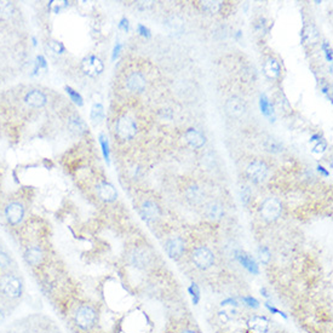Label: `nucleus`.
<instances>
[{
    "label": "nucleus",
    "instance_id": "obj_1",
    "mask_svg": "<svg viewBox=\"0 0 333 333\" xmlns=\"http://www.w3.org/2000/svg\"><path fill=\"white\" fill-rule=\"evenodd\" d=\"M0 294L10 300L21 298L23 294V284L16 275L6 274L0 277Z\"/></svg>",
    "mask_w": 333,
    "mask_h": 333
},
{
    "label": "nucleus",
    "instance_id": "obj_2",
    "mask_svg": "<svg viewBox=\"0 0 333 333\" xmlns=\"http://www.w3.org/2000/svg\"><path fill=\"white\" fill-rule=\"evenodd\" d=\"M75 325L82 331H89L95 326L97 321V313L90 305H81L78 308L74 315Z\"/></svg>",
    "mask_w": 333,
    "mask_h": 333
},
{
    "label": "nucleus",
    "instance_id": "obj_3",
    "mask_svg": "<svg viewBox=\"0 0 333 333\" xmlns=\"http://www.w3.org/2000/svg\"><path fill=\"white\" fill-rule=\"evenodd\" d=\"M260 214L265 221H276L281 215V202L275 197H268L260 206Z\"/></svg>",
    "mask_w": 333,
    "mask_h": 333
},
{
    "label": "nucleus",
    "instance_id": "obj_4",
    "mask_svg": "<svg viewBox=\"0 0 333 333\" xmlns=\"http://www.w3.org/2000/svg\"><path fill=\"white\" fill-rule=\"evenodd\" d=\"M115 130H117V135L119 138L127 141V139H131L136 135L137 126L136 122L131 118L124 115V117H120L119 120L117 121Z\"/></svg>",
    "mask_w": 333,
    "mask_h": 333
},
{
    "label": "nucleus",
    "instance_id": "obj_5",
    "mask_svg": "<svg viewBox=\"0 0 333 333\" xmlns=\"http://www.w3.org/2000/svg\"><path fill=\"white\" fill-rule=\"evenodd\" d=\"M247 177L251 179L254 183H262L268 176V166L265 162L259 161V160H255L249 165L246 170Z\"/></svg>",
    "mask_w": 333,
    "mask_h": 333
},
{
    "label": "nucleus",
    "instance_id": "obj_6",
    "mask_svg": "<svg viewBox=\"0 0 333 333\" xmlns=\"http://www.w3.org/2000/svg\"><path fill=\"white\" fill-rule=\"evenodd\" d=\"M193 262L199 269H209L215 262V256L206 247H199L193 254Z\"/></svg>",
    "mask_w": 333,
    "mask_h": 333
},
{
    "label": "nucleus",
    "instance_id": "obj_7",
    "mask_svg": "<svg viewBox=\"0 0 333 333\" xmlns=\"http://www.w3.org/2000/svg\"><path fill=\"white\" fill-rule=\"evenodd\" d=\"M81 69L85 74L89 77H97L103 72L104 66L103 62L96 56H89L85 57L81 62Z\"/></svg>",
    "mask_w": 333,
    "mask_h": 333
},
{
    "label": "nucleus",
    "instance_id": "obj_8",
    "mask_svg": "<svg viewBox=\"0 0 333 333\" xmlns=\"http://www.w3.org/2000/svg\"><path fill=\"white\" fill-rule=\"evenodd\" d=\"M5 217L11 225H17L24 217V207L20 202H11L5 209Z\"/></svg>",
    "mask_w": 333,
    "mask_h": 333
},
{
    "label": "nucleus",
    "instance_id": "obj_9",
    "mask_svg": "<svg viewBox=\"0 0 333 333\" xmlns=\"http://www.w3.org/2000/svg\"><path fill=\"white\" fill-rule=\"evenodd\" d=\"M225 111L232 118H240L246 112V104L239 97H233L225 103Z\"/></svg>",
    "mask_w": 333,
    "mask_h": 333
},
{
    "label": "nucleus",
    "instance_id": "obj_10",
    "mask_svg": "<svg viewBox=\"0 0 333 333\" xmlns=\"http://www.w3.org/2000/svg\"><path fill=\"white\" fill-rule=\"evenodd\" d=\"M141 215L143 217L144 221L147 222H155L159 219L160 217V209L155 202L153 201H146L143 202L141 207Z\"/></svg>",
    "mask_w": 333,
    "mask_h": 333
},
{
    "label": "nucleus",
    "instance_id": "obj_11",
    "mask_svg": "<svg viewBox=\"0 0 333 333\" xmlns=\"http://www.w3.org/2000/svg\"><path fill=\"white\" fill-rule=\"evenodd\" d=\"M184 242L181 237H174L166 242V252L172 259H178L183 255Z\"/></svg>",
    "mask_w": 333,
    "mask_h": 333
},
{
    "label": "nucleus",
    "instance_id": "obj_12",
    "mask_svg": "<svg viewBox=\"0 0 333 333\" xmlns=\"http://www.w3.org/2000/svg\"><path fill=\"white\" fill-rule=\"evenodd\" d=\"M97 193H98V196L103 201L107 202L115 201L118 197V193L115 188L111 183H107V182H101L97 185Z\"/></svg>",
    "mask_w": 333,
    "mask_h": 333
},
{
    "label": "nucleus",
    "instance_id": "obj_13",
    "mask_svg": "<svg viewBox=\"0 0 333 333\" xmlns=\"http://www.w3.org/2000/svg\"><path fill=\"white\" fill-rule=\"evenodd\" d=\"M185 141L188 142L190 147L193 148H201L205 144V137L201 132H199L195 129H188L185 131Z\"/></svg>",
    "mask_w": 333,
    "mask_h": 333
},
{
    "label": "nucleus",
    "instance_id": "obj_14",
    "mask_svg": "<svg viewBox=\"0 0 333 333\" xmlns=\"http://www.w3.org/2000/svg\"><path fill=\"white\" fill-rule=\"evenodd\" d=\"M127 87L134 92H142L146 87V79L139 72H134L127 78Z\"/></svg>",
    "mask_w": 333,
    "mask_h": 333
},
{
    "label": "nucleus",
    "instance_id": "obj_15",
    "mask_svg": "<svg viewBox=\"0 0 333 333\" xmlns=\"http://www.w3.org/2000/svg\"><path fill=\"white\" fill-rule=\"evenodd\" d=\"M24 259L32 267H39L42 263V259H44V254H42L41 249H39V247H29V249H27L26 254H24Z\"/></svg>",
    "mask_w": 333,
    "mask_h": 333
},
{
    "label": "nucleus",
    "instance_id": "obj_16",
    "mask_svg": "<svg viewBox=\"0 0 333 333\" xmlns=\"http://www.w3.org/2000/svg\"><path fill=\"white\" fill-rule=\"evenodd\" d=\"M235 258L239 260V262L241 263L250 273H252V274H258L259 273L258 265H257L256 260L252 258V257H250L247 254H245V252L236 251L235 252Z\"/></svg>",
    "mask_w": 333,
    "mask_h": 333
},
{
    "label": "nucleus",
    "instance_id": "obj_17",
    "mask_svg": "<svg viewBox=\"0 0 333 333\" xmlns=\"http://www.w3.org/2000/svg\"><path fill=\"white\" fill-rule=\"evenodd\" d=\"M24 101H26L28 106L34 107V108H40V107L45 106V103H46V96L39 90H33V91L27 94Z\"/></svg>",
    "mask_w": 333,
    "mask_h": 333
},
{
    "label": "nucleus",
    "instance_id": "obj_18",
    "mask_svg": "<svg viewBox=\"0 0 333 333\" xmlns=\"http://www.w3.org/2000/svg\"><path fill=\"white\" fill-rule=\"evenodd\" d=\"M249 327L257 333H267L269 321L263 316H254L249 320Z\"/></svg>",
    "mask_w": 333,
    "mask_h": 333
},
{
    "label": "nucleus",
    "instance_id": "obj_19",
    "mask_svg": "<svg viewBox=\"0 0 333 333\" xmlns=\"http://www.w3.org/2000/svg\"><path fill=\"white\" fill-rule=\"evenodd\" d=\"M223 215H224V210L218 202H211L206 206V216L212 221H219Z\"/></svg>",
    "mask_w": 333,
    "mask_h": 333
},
{
    "label": "nucleus",
    "instance_id": "obj_20",
    "mask_svg": "<svg viewBox=\"0 0 333 333\" xmlns=\"http://www.w3.org/2000/svg\"><path fill=\"white\" fill-rule=\"evenodd\" d=\"M69 129L75 135H82L87 131V126L80 118H72L68 124Z\"/></svg>",
    "mask_w": 333,
    "mask_h": 333
},
{
    "label": "nucleus",
    "instance_id": "obj_21",
    "mask_svg": "<svg viewBox=\"0 0 333 333\" xmlns=\"http://www.w3.org/2000/svg\"><path fill=\"white\" fill-rule=\"evenodd\" d=\"M202 197H204V193H202V190L200 189L197 185H193V187L188 188L187 199L189 200L190 202H193V204H197V202L201 201Z\"/></svg>",
    "mask_w": 333,
    "mask_h": 333
},
{
    "label": "nucleus",
    "instance_id": "obj_22",
    "mask_svg": "<svg viewBox=\"0 0 333 333\" xmlns=\"http://www.w3.org/2000/svg\"><path fill=\"white\" fill-rule=\"evenodd\" d=\"M264 73L269 78H276L280 74V64L275 59H268L264 64Z\"/></svg>",
    "mask_w": 333,
    "mask_h": 333
},
{
    "label": "nucleus",
    "instance_id": "obj_23",
    "mask_svg": "<svg viewBox=\"0 0 333 333\" xmlns=\"http://www.w3.org/2000/svg\"><path fill=\"white\" fill-rule=\"evenodd\" d=\"M148 260L149 256L144 250H136L134 256H132V262L136 267H144V265L148 264Z\"/></svg>",
    "mask_w": 333,
    "mask_h": 333
},
{
    "label": "nucleus",
    "instance_id": "obj_24",
    "mask_svg": "<svg viewBox=\"0 0 333 333\" xmlns=\"http://www.w3.org/2000/svg\"><path fill=\"white\" fill-rule=\"evenodd\" d=\"M104 118V108L101 103L94 104L91 109V120L94 121V124H98L103 120Z\"/></svg>",
    "mask_w": 333,
    "mask_h": 333
},
{
    "label": "nucleus",
    "instance_id": "obj_25",
    "mask_svg": "<svg viewBox=\"0 0 333 333\" xmlns=\"http://www.w3.org/2000/svg\"><path fill=\"white\" fill-rule=\"evenodd\" d=\"M264 148L268 150V152L272 153H280L282 150V144L280 143L279 141L274 138H269L265 141L264 143Z\"/></svg>",
    "mask_w": 333,
    "mask_h": 333
},
{
    "label": "nucleus",
    "instance_id": "obj_26",
    "mask_svg": "<svg viewBox=\"0 0 333 333\" xmlns=\"http://www.w3.org/2000/svg\"><path fill=\"white\" fill-rule=\"evenodd\" d=\"M221 7V2L218 1H205L202 2V9L209 14H216Z\"/></svg>",
    "mask_w": 333,
    "mask_h": 333
},
{
    "label": "nucleus",
    "instance_id": "obj_27",
    "mask_svg": "<svg viewBox=\"0 0 333 333\" xmlns=\"http://www.w3.org/2000/svg\"><path fill=\"white\" fill-rule=\"evenodd\" d=\"M66 91H67V94L69 95V97H71V99L74 102L75 104H78V106H82L84 101H82V97L80 96L79 94H78V91H75V90H73L72 87H69V86H66Z\"/></svg>",
    "mask_w": 333,
    "mask_h": 333
},
{
    "label": "nucleus",
    "instance_id": "obj_28",
    "mask_svg": "<svg viewBox=\"0 0 333 333\" xmlns=\"http://www.w3.org/2000/svg\"><path fill=\"white\" fill-rule=\"evenodd\" d=\"M99 143H101L102 152H103V157L106 159L107 162H109V144H108V138H107L104 135L99 136Z\"/></svg>",
    "mask_w": 333,
    "mask_h": 333
},
{
    "label": "nucleus",
    "instance_id": "obj_29",
    "mask_svg": "<svg viewBox=\"0 0 333 333\" xmlns=\"http://www.w3.org/2000/svg\"><path fill=\"white\" fill-rule=\"evenodd\" d=\"M11 267V259L9 255L0 250V270H6Z\"/></svg>",
    "mask_w": 333,
    "mask_h": 333
},
{
    "label": "nucleus",
    "instance_id": "obj_30",
    "mask_svg": "<svg viewBox=\"0 0 333 333\" xmlns=\"http://www.w3.org/2000/svg\"><path fill=\"white\" fill-rule=\"evenodd\" d=\"M259 104H260V109H262V112L264 113L265 115H269V114H272V112H273V107H272V104H270V102L268 101V98H267V97L264 96V95H263V96L260 97Z\"/></svg>",
    "mask_w": 333,
    "mask_h": 333
},
{
    "label": "nucleus",
    "instance_id": "obj_31",
    "mask_svg": "<svg viewBox=\"0 0 333 333\" xmlns=\"http://www.w3.org/2000/svg\"><path fill=\"white\" fill-rule=\"evenodd\" d=\"M189 294L190 296H192L193 303H194V304H197V302H199L200 299V291L196 284H192V286L189 287Z\"/></svg>",
    "mask_w": 333,
    "mask_h": 333
},
{
    "label": "nucleus",
    "instance_id": "obj_32",
    "mask_svg": "<svg viewBox=\"0 0 333 333\" xmlns=\"http://www.w3.org/2000/svg\"><path fill=\"white\" fill-rule=\"evenodd\" d=\"M258 255H259V259L262 260V263H264V264L269 263L270 257L272 256H270V252L267 247H264V246L260 247V249L258 250Z\"/></svg>",
    "mask_w": 333,
    "mask_h": 333
},
{
    "label": "nucleus",
    "instance_id": "obj_33",
    "mask_svg": "<svg viewBox=\"0 0 333 333\" xmlns=\"http://www.w3.org/2000/svg\"><path fill=\"white\" fill-rule=\"evenodd\" d=\"M250 196H251V190H250L249 187H246V185H244V187L241 188V200L244 204H247L250 200Z\"/></svg>",
    "mask_w": 333,
    "mask_h": 333
},
{
    "label": "nucleus",
    "instance_id": "obj_34",
    "mask_svg": "<svg viewBox=\"0 0 333 333\" xmlns=\"http://www.w3.org/2000/svg\"><path fill=\"white\" fill-rule=\"evenodd\" d=\"M242 299H244V302L246 303V304L249 305V307L255 308V309L259 307L258 302H257V300L255 299V298H252V297H244V298H242Z\"/></svg>",
    "mask_w": 333,
    "mask_h": 333
},
{
    "label": "nucleus",
    "instance_id": "obj_35",
    "mask_svg": "<svg viewBox=\"0 0 333 333\" xmlns=\"http://www.w3.org/2000/svg\"><path fill=\"white\" fill-rule=\"evenodd\" d=\"M47 67V63H46V59H44V56H38L37 57V67H36V72L38 69L40 68H46Z\"/></svg>",
    "mask_w": 333,
    "mask_h": 333
},
{
    "label": "nucleus",
    "instance_id": "obj_36",
    "mask_svg": "<svg viewBox=\"0 0 333 333\" xmlns=\"http://www.w3.org/2000/svg\"><path fill=\"white\" fill-rule=\"evenodd\" d=\"M52 49H54V51L57 52V54H62V52L64 51V46L62 45V42L59 41L52 42Z\"/></svg>",
    "mask_w": 333,
    "mask_h": 333
},
{
    "label": "nucleus",
    "instance_id": "obj_37",
    "mask_svg": "<svg viewBox=\"0 0 333 333\" xmlns=\"http://www.w3.org/2000/svg\"><path fill=\"white\" fill-rule=\"evenodd\" d=\"M138 32H139V34H141L142 37L150 38V32H149V29L147 28V27H144L143 24H138Z\"/></svg>",
    "mask_w": 333,
    "mask_h": 333
},
{
    "label": "nucleus",
    "instance_id": "obj_38",
    "mask_svg": "<svg viewBox=\"0 0 333 333\" xmlns=\"http://www.w3.org/2000/svg\"><path fill=\"white\" fill-rule=\"evenodd\" d=\"M326 147H327L326 142H325V141L319 142V143H317L316 146H315L314 153H322V152H325V149H326Z\"/></svg>",
    "mask_w": 333,
    "mask_h": 333
},
{
    "label": "nucleus",
    "instance_id": "obj_39",
    "mask_svg": "<svg viewBox=\"0 0 333 333\" xmlns=\"http://www.w3.org/2000/svg\"><path fill=\"white\" fill-rule=\"evenodd\" d=\"M119 28L124 29L125 32L129 31V20L127 19H122L119 23Z\"/></svg>",
    "mask_w": 333,
    "mask_h": 333
},
{
    "label": "nucleus",
    "instance_id": "obj_40",
    "mask_svg": "<svg viewBox=\"0 0 333 333\" xmlns=\"http://www.w3.org/2000/svg\"><path fill=\"white\" fill-rule=\"evenodd\" d=\"M120 49H121V45H120V44H117V45H115L114 52H113V59H117V56H118V55H119Z\"/></svg>",
    "mask_w": 333,
    "mask_h": 333
},
{
    "label": "nucleus",
    "instance_id": "obj_41",
    "mask_svg": "<svg viewBox=\"0 0 333 333\" xmlns=\"http://www.w3.org/2000/svg\"><path fill=\"white\" fill-rule=\"evenodd\" d=\"M324 49H325V51H326L327 59H329V61H331V59H332V56H331V49H327V45H324Z\"/></svg>",
    "mask_w": 333,
    "mask_h": 333
},
{
    "label": "nucleus",
    "instance_id": "obj_42",
    "mask_svg": "<svg viewBox=\"0 0 333 333\" xmlns=\"http://www.w3.org/2000/svg\"><path fill=\"white\" fill-rule=\"evenodd\" d=\"M4 320H5V314H4V310L1 309V307H0V325L4 322Z\"/></svg>",
    "mask_w": 333,
    "mask_h": 333
},
{
    "label": "nucleus",
    "instance_id": "obj_43",
    "mask_svg": "<svg viewBox=\"0 0 333 333\" xmlns=\"http://www.w3.org/2000/svg\"><path fill=\"white\" fill-rule=\"evenodd\" d=\"M317 170H319V172H322V174H324L325 176H329V172H327L326 170H325L322 166H319V167H317Z\"/></svg>",
    "mask_w": 333,
    "mask_h": 333
},
{
    "label": "nucleus",
    "instance_id": "obj_44",
    "mask_svg": "<svg viewBox=\"0 0 333 333\" xmlns=\"http://www.w3.org/2000/svg\"><path fill=\"white\" fill-rule=\"evenodd\" d=\"M182 333H196V332H194V331H190V330H185V331H183Z\"/></svg>",
    "mask_w": 333,
    "mask_h": 333
}]
</instances>
